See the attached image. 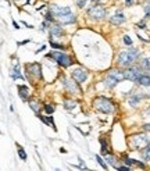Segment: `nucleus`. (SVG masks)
I'll return each instance as SVG.
<instances>
[{"instance_id":"f257e3e1","label":"nucleus","mask_w":150,"mask_h":171,"mask_svg":"<svg viewBox=\"0 0 150 171\" xmlns=\"http://www.w3.org/2000/svg\"><path fill=\"white\" fill-rule=\"evenodd\" d=\"M139 57V50L138 49H129L125 52H121L118 56V65L121 67H129L135 63V60Z\"/></svg>"},{"instance_id":"f03ea898","label":"nucleus","mask_w":150,"mask_h":171,"mask_svg":"<svg viewBox=\"0 0 150 171\" xmlns=\"http://www.w3.org/2000/svg\"><path fill=\"white\" fill-rule=\"evenodd\" d=\"M93 107L98 111L104 113V114H111L114 111V103L109 98H104V96H98V98L95 99Z\"/></svg>"},{"instance_id":"7ed1b4c3","label":"nucleus","mask_w":150,"mask_h":171,"mask_svg":"<svg viewBox=\"0 0 150 171\" xmlns=\"http://www.w3.org/2000/svg\"><path fill=\"white\" fill-rule=\"evenodd\" d=\"M150 143V139L146 134H138V135H134L132 139H131V145L134 149L136 150H140V149H145Z\"/></svg>"},{"instance_id":"20e7f679","label":"nucleus","mask_w":150,"mask_h":171,"mask_svg":"<svg viewBox=\"0 0 150 171\" xmlns=\"http://www.w3.org/2000/svg\"><path fill=\"white\" fill-rule=\"evenodd\" d=\"M50 56L56 60V63L60 67H64V68H67V67H69V65L72 64V60H71V57L68 56V54L63 53V52H52L50 53Z\"/></svg>"},{"instance_id":"39448f33","label":"nucleus","mask_w":150,"mask_h":171,"mask_svg":"<svg viewBox=\"0 0 150 171\" xmlns=\"http://www.w3.org/2000/svg\"><path fill=\"white\" fill-rule=\"evenodd\" d=\"M106 8L101 7L100 4H95L93 7H90L88 10V16L92 18V20H103L106 17Z\"/></svg>"},{"instance_id":"423d86ee","label":"nucleus","mask_w":150,"mask_h":171,"mask_svg":"<svg viewBox=\"0 0 150 171\" xmlns=\"http://www.w3.org/2000/svg\"><path fill=\"white\" fill-rule=\"evenodd\" d=\"M140 75H142V70L139 67H129L126 71H124V78L131 82H138Z\"/></svg>"},{"instance_id":"0eeeda50","label":"nucleus","mask_w":150,"mask_h":171,"mask_svg":"<svg viewBox=\"0 0 150 171\" xmlns=\"http://www.w3.org/2000/svg\"><path fill=\"white\" fill-rule=\"evenodd\" d=\"M71 77L72 79L77 84H82V82L86 81V78H88V71L85 68H82V67H77V68H74L71 71Z\"/></svg>"},{"instance_id":"6e6552de","label":"nucleus","mask_w":150,"mask_h":171,"mask_svg":"<svg viewBox=\"0 0 150 171\" xmlns=\"http://www.w3.org/2000/svg\"><path fill=\"white\" fill-rule=\"evenodd\" d=\"M63 85H64V88L68 90L69 93H72V95L81 93L82 92L81 88L78 86V84L74 81V79H67V78H64V79H63Z\"/></svg>"},{"instance_id":"1a4fd4ad","label":"nucleus","mask_w":150,"mask_h":171,"mask_svg":"<svg viewBox=\"0 0 150 171\" xmlns=\"http://www.w3.org/2000/svg\"><path fill=\"white\" fill-rule=\"evenodd\" d=\"M50 35H52V39H57L58 36L64 35V29L61 28L60 24H52V27H50Z\"/></svg>"},{"instance_id":"9d476101","label":"nucleus","mask_w":150,"mask_h":171,"mask_svg":"<svg viewBox=\"0 0 150 171\" xmlns=\"http://www.w3.org/2000/svg\"><path fill=\"white\" fill-rule=\"evenodd\" d=\"M52 13H53V16H56V18H57V17L64 16V14H69V13H72V11H71V8L69 7H58L56 4H53Z\"/></svg>"},{"instance_id":"9b49d317","label":"nucleus","mask_w":150,"mask_h":171,"mask_svg":"<svg viewBox=\"0 0 150 171\" xmlns=\"http://www.w3.org/2000/svg\"><path fill=\"white\" fill-rule=\"evenodd\" d=\"M27 68H29V73H32L36 78H42V67L39 63H32L27 64Z\"/></svg>"},{"instance_id":"f8f14e48","label":"nucleus","mask_w":150,"mask_h":171,"mask_svg":"<svg viewBox=\"0 0 150 171\" xmlns=\"http://www.w3.org/2000/svg\"><path fill=\"white\" fill-rule=\"evenodd\" d=\"M125 16L122 14V13H117V14H114V16L110 17V22L113 25H121L125 22Z\"/></svg>"},{"instance_id":"ddd939ff","label":"nucleus","mask_w":150,"mask_h":171,"mask_svg":"<svg viewBox=\"0 0 150 171\" xmlns=\"http://www.w3.org/2000/svg\"><path fill=\"white\" fill-rule=\"evenodd\" d=\"M57 20H58V22H61V24H72V22H75L77 17L74 16L72 13H69V14H64V16L57 17Z\"/></svg>"},{"instance_id":"4468645a","label":"nucleus","mask_w":150,"mask_h":171,"mask_svg":"<svg viewBox=\"0 0 150 171\" xmlns=\"http://www.w3.org/2000/svg\"><path fill=\"white\" fill-rule=\"evenodd\" d=\"M109 75L110 77H113L114 79H117L118 82H121V81L125 79V78H124V71H120V70H110Z\"/></svg>"},{"instance_id":"2eb2a0df","label":"nucleus","mask_w":150,"mask_h":171,"mask_svg":"<svg viewBox=\"0 0 150 171\" xmlns=\"http://www.w3.org/2000/svg\"><path fill=\"white\" fill-rule=\"evenodd\" d=\"M18 95H20V98L22 99V100H27L29 96V89L28 86L25 85H18Z\"/></svg>"},{"instance_id":"dca6fc26","label":"nucleus","mask_w":150,"mask_h":171,"mask_svg":"<svg viewBox=\"0 0 150 171\" xmlns=\"http://www.w3.org/2000/svg\"><path fill=\"white\" fill-rule=\"evenodd\" d=\"M138 84L142 86H146V88H150V75L149 74H142L140 78L138 79Z\"/></svg>"},{"instance_id":"f3484780","label":"nucleus","mask_w":150,"mask_h":171,"mask_svg":"<svg viewBox=\"0 0 150 171\" xmlns=\"http://www.w3.org/2000/svg\"><path fill=\"white\" fill-rule=\"evenodd\" d=\"M143 98H145V96H143V95H139V93L132 95L129 98V104L131 106H136V104H139V102H140Z\"/></svg>"},{"instance_id":"a211bd4d","label":"nucleus","mask_w":150,"mask_h":171,"mask_svg":"<svg viewBox=\"0 0 150 171\" xmlns=\"http://www.w3.org/2000/svg\"><path fill=\"white\" fill-rule=\"evenodd\" d=\"M117 84H118V81L117 79H114L113 77H110V75H107V78L104 79V85L107 86V88H114V86H117Z\"/></svg>"},{"instance_id":"6ab92c4d","label":"nucleus","mask_w":150,"mask_h":171,"mask_svg":"<svg viewBox=\"0 0 150 171\" xmlns=\"http://www.w3.org/2000/svg\"><path fill=\"white\" fill-rule=\"evenodd\" d=\"M106 163L110 164V166H113V167H115V168L118 167L117 166V157H115L114 155H107L106 156Z\"/></svg>"},{"instance_id":"aec40b11","label":"nucleus","mask_w":150,"mask_h":171,"mask_svg":"<svg viewBox=\"0 0 150 171\" xmlns=\"http://www.w3.org/2000/svg\"><path fill=\"white\" fill-rule=\"evenodd\" d=\"M140 155H142V159L145 160V161H150V143L145 147V149H142Z\"/></svg>"},{"instance_id":"412c9836","label":"nucleus","mask_w":150,"mask_h":171,"mask_svg":"<svg viewBox=\"0 0 150 171\" xmlns=\"http://www.w3.org/2000/svg\"><path fill=\"white\" fill-rule=\"evenodd\" d=\"M29 107H31L35 113H39V110H41L42 106H41V103L38 102V100H31V102H29Z\"/></svg>"},{"instance_id":"4be33fe9","label":"nucleus","mask_w":150,"mask_h":171,"mask_svg":"<svg viewBox=\"0 0 150 171\" xmlns=\"http://www.w3.org/2000/svg\"><path fill=\"white\" fill-rule=\"evenodd\" d=\"M17 152H18V156H20V159L21 160H27L28 159V156H27V152L24 150V147L22 146H20V145H17Z\"/></svg>"},{"instance_id":"5701e85b","label":"nucleus","mask_w":150,"mask_h":171,"mask_svg":"<svg viewBox=\"0 0 150 171\" xmlns=\"http://www.w3.org/2000/svg\"><path fill=\"white\" fill-rule=\"evenodd\" d=\"M63 106L67 109V110H71V109H74V107L77 106V103L74 102V100H64V104Z\"/></svg>"},{"instance_id":"b1692460","label":"nucleus","mask_w":150,"mask_h":171,"mask_svg":"<svg viewBox=\"0 0 150 171\" xmlns=\"http://www.w3.org/2000/svg\"><path fill=\"white\" fill-rule=\"evenodd\" d=\"M140 67H142V68H146V70H150V57L149 58H143L142 63H140Z\"/></svg>"},{"instance_id":"393cba45","label":"nucleus","mask_w":150,"mask_h":171,"mask_svg":"<svg viewBox=\"0 0 150 171\" xmlns=\"http://www.w3.org/2000/svg\"><path fill=\"white\" fill-rule=\"evenodd\" d=\"M96 160H98V163L100 164V166H101L103 168H104V170H109V166H107V163H106L104 160L101 159L100 156H96Z\"/></svg>"},{"instance_id":"a878e982","label":"nucleus","mask_w":150,"mask_h":171,"mask_svg":"<svg viewBox=\"0 0 150 171\" xmlns=\"http://www.w3.org/2000/svg\"><path fill=\"white\" fill-rule=\"evenodd\" d=\"M124 43L128 45V46H131V45H132V39H131L128 35H125V36H124Z\"/></svg>"},{"instance_id":"bb28decb","label":"nucleus","mask_w":150,"mask_h":171,"mask_svg":"<svg viewBox=\"0 0 150 171\" xmlns=\"http://www.w3.org/2000/svg\"><path fill=\"white\" fill-rule=\"evenodd\" d=\"M45 111H46L47 114H52L53 111H54V107L49 106V104H46V106H45Z\"/></svg>"},{"instance_id":"cd10ccee","label":"nucleus","mask_w":150,"mask_h":171,"mask_svg":"<svg viewBox=\"0 0 150 171\" xmlns=\"http://www.w3.org/2000/svg\"><path fill=\"white\" fill-rule=\"evenodd\" d=\"M86 1H88V0H77V6H78L79 8H82V7H83V6L86 4Z\"/></svg>"},{"instance_id":"c85d7f7f","label":"nucleus","mask_w":150,"mask_h":171,"mask_svg":"<svg viewBox=\"0 0 150 171\" xmlns=\"http://www.w3.org/2000/svg\"><path fill=\"white\" fill-rule=\"evenodd\" d=\"M117 170L118 171H131V168L128 167V166H118Z\"/></svg>"},{"instance_id":"c756f323","label":"nucleus","mask_w":150,"mask_h":171,"mask_svg":"<svg viewBox=\"0 0 150 171\" xmlns=\"http://www.w3.org/2000/svg\"><path fill=\"white\" fill-rule=\"evenodd\" d=\"M145 13H146V18H150V3H147V6L145 7Z\"/></svg>"},{"instance_id":"7c9ffc66","label":"nucleus","mask_w":150,"mask_h":171,"mask_svg":"<svg viewBox=\"0 0 150 171\" xmlns=\"http://www.w3.org/2000/svg\"><path fill=\"white\" fill-rule=\"evenodd\" d=\"M52 47H53V49H64V46H63V45H58V43H53V42H52Z\"/></svg>"},{"instance_id":"2f4dec72","label":"nucleus","mask_w":150,"mask_h":171,"mask_svg":"<svg viewBox=\"0 0 150 171\" xmlns=\"http://www.w3.org/2000/svg\"><path fill=\"white\" fill-rule=\"evenodd\" d=\"M46 20H47V21H53V20H54L53 16H52V13H47V14H46Z\"/></svg>"},{"instance_id":"473e14b6","label":"nucleus","mask_w":150,"mask_h":171,"mask_svg":"<svg viewBox=\"0 0 150 171\" xmlns=\"http://www.w3.org/2000/svg\"><path fill=\"white\" fill-rule=\"evenodd\" d=\"M132 4H134V0H125V6L129 7V6H132Z\"/></svg>"},{"instance_id":"72a5a7b5","label":"nucleus","mask_w":150,"mask_h":171,"mask_svg":"<svg viewBox=\"0 0 150 171\" xmlns=\"http://www.w3.org/2000/svg\"><path fill=\"white\" fill-rule=\"evenodd\" d=\"M143 130L146 131V132L147 131H150V124H145V125H143Z\"/></svg>"},{"instance_id":"f704fd0d","label":"nucleus","mask_w":150,"mask_h":171,"mask_svg":"<svg viewBox=\"0 0 150 171\" xmlns=\"http://www.w3.org/2000/svg\"><path fill=\"white\" fill-rule=\"evenodd\" d=\"M45 49H46V46H45V45H43V46H41V47H39V49L36 50V53H41L42 50H45Z\"/></svg>"},{"instance_id":"c9c22d12","label":"nucleus","mask_w":150,"mask_h":171,"mask_svg":"<svg viewBox=\"0 0 150 171\" xmlns=\"http://www.w3.org/2000/svg\"><path fill=\"white\" fill-rule=\"evenodd\" d=\"M13 25H14V28H16V29H20V25L17 24L16 21H13Z\"/></svg>"},{"instance_id":"e433bc0d","label":"nucleus","mask_w":150,"mask_h":171,"mask_svg":"<svg viewBox=\"0 0 150 171\" xmlns=\"http://www.w3.org/2000/svg\"><path fill=\"white\" fill-rule=\"evenodd\" d=\"M138 27H139V28H146V27H145V22H139V24H138Z\"/></svg>"},{"instance_id":"4c0bfd02","label":"nucleus","mask_w":150,"mask_h":171,"mask_svg":"<svg viewBox=\"0 0 150 171\" xmlns=\"http://www.w3.org/2000/svg\"><path fill=\"white\" fill-rule=\"evenodd\" d=\"M41 29H42V31H45V29H46V24H45V22L41 25Z\"/></svg>"},{"instance_id":"58836bf2","label":"nucleus","mask_w":150,"mask_h":171,"mask_svg":"<svg viewBox=\"0 0 150 171\" xmlns=\"http://www.w3.org/2000/svg\"><path fill=\"white\" fill-rule=\"evenodd\" d=\"M60 152H61V153H67V150H65L64 147H61V149H60Z\"/></svg>"},{"instance_id":"ea45409f","label":"nucleus","mask_w":150,"mask_h":171,"mask_svg":"<svg viewBox=\"0 0 150 171\" xmlns=\"http://www.w3.org/2000/svg\"><path fill=\"white\" fill-rule=\"evenodd\" d=\"M146 117H150V107H149V110L146 111Z\"/></svg>"},{"instance_id":"a19ab883","label":"nucleus","mask_w":150,"mask_h":171,"mask_svg":"<svg viewBox=\"0 0 150 171\" xmlns=\"http://www.w3.org/2000/svg\"><path fill=\"white\" fill-rule=\"evenodd\" d=\"M92 1H95V3H98V4H99V3L101 1V0H92Z\"/></svg>"},{"instance_id":"79ce46f5","label":"nucleus","mask_w":150,"mask_h":171,"mask_svg":"<svg viewBox=\"0 0 150 171\" xmlns=\"http://www.w3.org/2000/svg\"><path fill=\"white\" fill-rule=\"evenodd\" d=\"M56 171H61V170H60V168H56Z\"/></svg>"},{"instance_id":"37998d69","label":"nucleus","mask_w":150,"mask_h":171,"mask_svg":"<svg viewBox=\"0 0 150 171\" xmlns=\"http://www.w3.org/2000/svg\"><path fill=\"white\" fill-rule=\"evenodd\" d=\"M17 1H18V0H17Z\"/></svg>"},{"instance_id":"c03bdc74","label":"nucleus","mask_w":150,"mask_h":171,"mask_svg":"<svg viewBox=\"0 0 150 171\" xmlns=\"http://www.w3.org/2000/svg\"><path fill=\"white\" fill-rule=\"evenodd\" d=\"M131 171H132V170H131Z\"/></svg>"}]
</instances>
